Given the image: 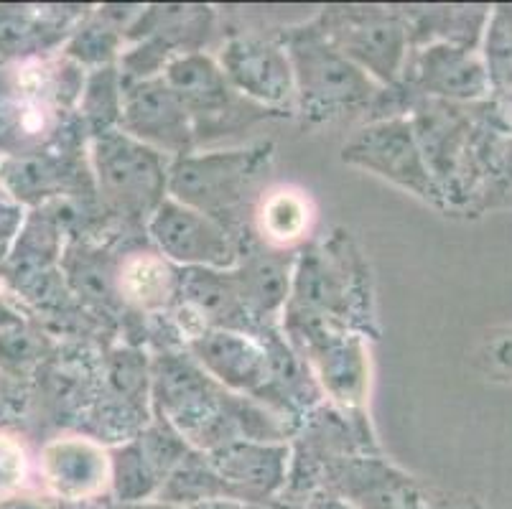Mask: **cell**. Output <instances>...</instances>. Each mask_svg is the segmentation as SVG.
Here are the masks:
<instances>
[{
  "mask_svg": "<svg viewBox=\"0 0 512 509\" xmlns=\"http://www.w3.org/2000/svg\"><path fill=\"white\" fill-rule=\"evenodd\" d=\"M92 156L107 207L125 217H151L164 204L169 171L151 146L123 130H105L97 135Z\"/></svg>",
  "mask_w": 512,
  "mask_h": 509,
  "instance_id": "obj_1",
  "label": "cell"
},
{
  "mask_svg": "<svg viewBox=\"0 0 512 509\" xmlns=\"http://www.w3.org/2000/svg\"><path fill=\"white\" fill-rule=\"evenodd\" d=\"M286 54L304 110L332 115L344 107L362 105L372 95L370 74L339 54L324 31H301L291 36Z\"/></svg>",
  "mask_w": 512,
  "mask_h": 509,
  "instance_id": "obj_2",
  "label": "cell"
},
{
  "mask_svg": "<svg viewBox=\"0 0 512 509\" xmlns=\"http://www.w3.org/2000/svg\"><path fill=\"white\" fill-rule=\"evenodd\" d=\"M260 151H217L204 156H179L169 168V194L222 224L245 199L263 166Z\"/></svg>",
  "mask_w": 512,
  "mask_h": 509,
  "instance_id": "obj_3",
  "label": "cell"
},
{
  "mask_svg": "<svg viewBox=\"0 0 512 509\" xmlns=\"http://www.w3.org/2000/svg\"><path fill=\"white\" fill-rule=\"evenodd\" d=\"M148 232L161 250V258L186 268L220 270L237 260V247L225 224L166 196L148 219Z\"/></svg>",
  "mask_w": 512,
  "mask_h": 509,
  "instance_id": "obj_4",
  "label": "cell"
},
{
  "mask_svg": "<svg viewBox=\"0 0 512 509\" xmlns=\"http://www.w3.org/2000/svg\"><path fill=\"white\" fill-rule=\"evenodd\" d=\"M123 133L151 146L153 151L181 153L194 138L192 118L161 77L136 79L120 97Z\"/></svg>",
  "mask_w": 512,
  "mask_h": 509,
  "instance_id": "obj_5",
  "label": "cell"
},
{
  "mask_svg": "<svg viewBox=\"0 0 512 509\" xmlns=\"http://www.w3.org/2000/svg\"><path fill=\"white\" fill-rule=\"evenodd\" d=\"M324 36L349 62L377 79H395L406 56V26L383 13H339Z\"/></svg>",
  "mask_w": 512,
  "mask_h": 509,
  "instance_id": "obj_6",
  "label": "cell"
},
{
  "mask_svg": "<svg viewBox=\"0 0 512 509\" xmlns=\"http://www.w3.org/2000/svg\"><path fill=\"white\" fill-rule=\"evenodd\" d=\"M220 69L232 90L263 105H283L296 92L291 59L271 41L253 36L227 41L220 54Z\"/></svg>",
  "mask_w": 512,
  "mask_h": 509,
  "instance_id": "obj_7",
  "label": "cell"
},
{
  "mask_svg": "<svg viewBox=\"0 0 512 509\" xmlns=\"http://www.w3.org/2000/svg\"><path fill=\"white\" fill-rule=\"evenodd\" d=\"M41 476L59 502H95L110 487V454L92 438H57L41 454Z\"/></svg>",
  "mask_w": 512,
  "mask_h": 509,
  "instance_id": "obj_8",
  "label": "cell"
},
{
  "mask_svg": "<svg viewBox=\"0 0 512 509\" xmlns=\"http://www.w3.org/2000/svg\"><path fill=\"white\" fill-rule=\"evenodd\" d=\"M344 161L370 168L375 174L413 191H426L428 174L423 171L416 140L406 120H390L365 128L344 146Z\"/></svg>",
  "mask_w": 512,
  "mask_h": 509,
  "instance_id": "obj_9",
  "label": "cell"
},
{
  "mask_svg": "<svg viewBox=\"0 0 512 509\" xmlns=\"http://www.w3.org/2000/svg\"><path fill=\"white\" fill-rule=\"evenodd\" d=\"M212 471L235 499L276 492L286 474V448L255 441H230L212 451Z\"/></svg>",
  "mask_w": 512,
  "mask_h": 509,
  "instance_id": "obj_10",
  "label": "cell"
},
{
  "mask_svg": "<svg viewBox=\"0 0 512 509\" xmlns=\"http://www.w3.org/2000/svg\"><path fill=\"white\" fill-rule=\"evenodd\" d=\"M192 349L204 370L232 390H258L268 380V352L245 334L202 331L192 339Z\"/></svg>",
  "mask_w": 512,
  "mask_h": 509,
  "instance_id": "obj_11",
  "label": "cell"
},
{
  "mask_svg": "<svg viewBox=\"0 0 512 509\" xmlns=\"http://www.w3.org/2000/svg\"><path fill=\"white\" fill-rule=\"evenodd\" d=\"M161 79L179 97L192 123L199 115H222L230 107L232 92H235L222 74L220 64L197 51L169 59Z\"/></svg>",
  "mask_w": 512,
  "mask_h": 509,
  "instance_id": "obj_12",
  "label": "cell"
},
{
  "mask_svg": "<svg viewBox=\"0 0 512 509\" xmlns=\"http://www.w3.org/2000/svg\"><path fill=\"white\" fill-rule=\"evenodd\" d=\"M115 280H118L120 296L146 311L169 306L179 288V278L171 263L156 252H138L125 258Z\"/></svg>",
  "mask_w": 512,
  "mask_h": 509,
  "instance_id": "obj_13",
  "label": "cell"
},
{
  "mask_svg": "<svg viewBox=\"0 0 512 509\" xmlns=\"http://www.w3.org/2000/svg\"><path fill=\"white\" fill-rule=\"evenodd\" d=\"M314 357L319 362L321 380L334 398L347 405L362 400L365 392V359L360 344L339 339L334 334H321L314 342Z\"/></svg>",
  "mask_w": 512,
  "mask_h": 509,
  "instance_id": "obj_14",
  "label": "cell"
},
{
  "mask_svg": "<svg viewBox=\"0 0 512 509\" xmlns=\"http://www.w3.org/2000/svg\"><path fill=\"white\" fill-rule=\"evenodd\" d=\"M258 230L263 240L276 247L296 245L306 237L314 222L309 196L299 189H273L260 199Z\"/></svg>",
  "mask_w": 512,
  "mask_h": 509,
  "instance_id": "obj_15",
  "label": "cell"
},
{
  "mask_svg": "<svg viewBox=\"0 0 512 509\" xmlns=\"http://www.w3.org/2000/svg\"><path fill=\"white\" fill-rule=\"evenodd\" d=\"M179 288L202 321L227 319L237 311V303H242L237 275H225L220 270L189 268L179 278Z\"/></svg>",
  "mask_w": 512,
  "mask_h": 509,
  "instance_id": "obj_16",
  "label": "cell"
},
{
  "mask_svg": "<svg viewBox=\"0 0 512 509\" xmlns=\"http://www.w3.org/2000/svg\"><path fill=\"white\" fill-rule=\"evenodd\" d=\"M242 303L260 314H271L286 301L288 265L273 255H258L237 273Z\"/></svg>",
  "mask_w": 512,
  "mask_h": 509,
  "instance_id": "obj_17",
  "label": "cell"
},
{
  "mask_svg": "<svg viewBox=\"0 0 512 509\" xmlns=\"http://www.w3.org/2000/svg\"><path fill=\"white\" fill-rule=\"evenodd\" d=\"M110 487L118 502H146L164 487V479L148 461L141 441L110 456Z\"/></svg>",
  "mask_w": 512,
  "mask_h": 509,
  "instance_id": "obj_18",
  "label": "cell"
},
{
  "mask_svg": "<svg viewBox=\"0 0 512 509\" xmlns=\"http://www.w3.org/2000/svg\"><path fill=\"white\" fill-rule=\"evenodd\" d=\"M296 296L306 306L332 311V314H339L344 303V291L339 286L337 275L327 270V265L319 258L301 260V268L296 273Z\"/></svg>",
  "mask_w": 512,
  "mask_h": 509,
  "instance_id": "obj_19",
  "label": "cell"
},
{
  "mask_svg": "<svg viewBox=\"0 0 512 509\" xmlns=\"http://www.w3.org/2000/svg\"><path fill=\"white\" fill-rule=\"evenodd\" d=\"M29 459L21 443L0 433V499L13 497L26 484Z\"/></svg>",
  "mask_w": 512,
  "mask_h": 509,
  "instance_id": "obj_20",
  "label": "cell"
},
{
  "mask_svg": "<svg viewBox=\"0 0 512 509\" xmlns=\"http://www.w3.org/2000/svg\"><path fill=\"white\" fill-rule=\"evenodd\" d=\"M0 509H59V504L44 497H21V494H13V497L0 499Z\"/></svg>",
  "mask_w": 512,
  "mask_h": 509,
  "instance_id": "obj_21",
  "label": "cell"
},
{
  "mask_svg": "<svg viewBox=\"0 0 512 509\" xmlns=\"http://www.w3.org/2000/svg\"><path fill=\"white\" fill-rule=\"evenodd\" d=\"M181 509H250V507L242 502V499H235V497H207V499H199V502L186 504V507Z\"/></svg>",
  "mask_w": 512,
  "mask_h": 509,
  "instance_id": "obj_22",
  "label": "cell"
},
{
  "mask_svg": "<svg viewBox=\"0 0 512 509\" xmlns=\"http://www.w3.org/2000/svg\"><path fill=\"white\" fill-rule=\"evenodd\" d=\"M105 509H179V507L161 502V499H158V502H151V499H146V502H115V504H110V507H105Z\"/></svg>",
  "mask_w": 512,
  "mask_h": 509,
  "instance_id": "obj_23",
  "label": "cell"
}]
</instances>
